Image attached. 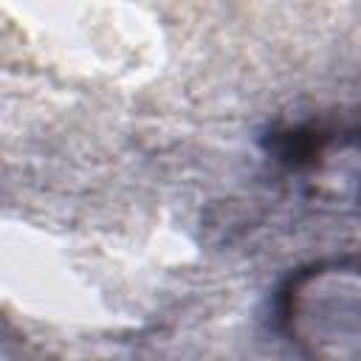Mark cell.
<instances>
[{
    "mask_svg": "<svg viewBox=\"0 0 361 361\" xmlns=\"http://www.w3.org/2000/svg\"><path fill=\"white\" fill-rule=\"evenodd\" d=\"M282 322L296 341L319 353L327 344H336V353H344V344L361 347V271L336 265L290 279Z\"/></svg>",
    "mask_w": 361,
    "mask_h": 361,
    "instance_id": "cell-1",
    "label": "cell"
}]
</instances>
